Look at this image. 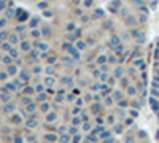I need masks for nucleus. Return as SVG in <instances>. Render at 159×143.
Returning a JSON list of instances; mask_svg holds the SVG:
<instances>
[{
    "instance_id": "3",
    "label": "nucleus",
    "mask_w": 159,
    "mask_h": 143,
    "mask_svg": "<svg viewBox=\"0 0 159 143\" xmlns=\"http://www.w3.org/2000/svg\"><path fill=\"white\" fill-rule=\"evenodd\" d=\"M18 41V38H16V35H11V43H16Z\"/></svg>"
},
{
    "instance_id": "1",
    "label": "nucleus",
    "mask_w": 159,
    "mask_h": 143,
    "mask_svg": "<svg viewBox=\"0 0 159 143\" xmlns=\"http://www.w3.org/2000/svg\"><path fill=\"white\" fill-rule=\"evenodd\" d=\"M116 43H118V37H113L111 38V45H116Z\"/></svg>"
},
{
    "instance_id": "2",
    "label": "nucleus",
    "mask_w": 159,
    "mask_h": 143,
    "mask_svg": "<svg viewBox=\"0 0 159 143\" xmlns=\"http://www.w3.org/2000/svg\"><path fill=\"white\" fill-rule=\"evenodd\" d=\"M56 118V114H53V113H51V114H48V121H53Z\"/></svg>"
}]
</instances>
